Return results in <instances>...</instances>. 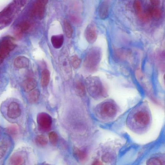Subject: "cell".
<instances>
[{"instance_id":"6da1fadb","label":"cell","mask_w":165,"mask_h":165,"mask_svg":"<svg viewBox=\"0 0 165 165\" xmlns=\"http://www.w3.org/2000/svg\"><path fill=\"white\" fill-rule=\"evenodd\" d=\"M85 83L87 90L92 98H99L104 96V89L101 81L98 77L89 76L86 78Z\"/></svg>"},{"instance_id":"7a4b0ae2","label":"cell","mask_w":165,"mask_h":165,"mask_svg":"<svg viewBox=\"0 0 165 165\" xmlns=\"http://www.w3.org/2000/svg\"><path fill=\"white\" fill-rule=\"evenodd\" d=\"M102 56L101 49L98 47H93L87 54L84 60L85 68L89 72H94L97 70Z\"/></svg>"},{"instance_id":"3957f363","label":"cell","mask_w":165,"mask_h":165,"mask_svg":"<svg viewBox=\"0 0 165 165\" xmlns=\"http://www.w3.org/2000/svg\"><path fill=\"white\" fill-rule=\"evenodd\" d=\"M135 123L140 129H145L150 125L151 122V116L149 112L143 107L137 111L133 116Z\"/></svg>"},{"instance_id":"277c9868","label":"cell","mask_w":165,"mask_h":165,"mask_svg":"<svg viewBox=\"0 0 165 165\" xmlns=\"http://www.w3.org/2000/svg\"><path fill=\"white\" fill-rule=\"evenodd\" d=\"M15 39L10 36L3 38L0 44V61L2 63L10 52L15 48Z\"/></svg>"},{"instance_id":"5b68a950","label":"cell","mask_w":165,"mask_h":165,"mask_svg":"<svg viewBox=\"0 0 165 165\" xmlns=\"http://www.w3.org/2000/svg\"><path fill=\"white\" fill-rule=\"evenodd\" d=\"M59 65L62 76L66 81L69 80L72 75V69L67 55L62 54L59 57Z\"/></svg>"},{"instance_id":"8992f818","label":"cell","mask_w":165,"mask_h":165,"mask_svg":"<svg viewBox=\"0 0 165 165\" xmlns=\"http://www.w3.org/2000/svg\"><path fill=\"white\" fill-rule=\"evenodd\" d=\"M100 115L106 119H111L116 115L117 109L115 104L112 102L108 101L101 104L98 108Z\"/></svg>"},{"instance_id":"52a82bcc","label":"cell","mask_w":165,"mask_h":165,"mask_svg":"<svg viewBox=\"0 0 165 165\" xmlns=\"http://www.w3.org/2000/svg\"><path fill=\"white\" fill-rule=\"evenodd\" d=\"M37 122L40 128L44 131H47L49 130L51 127L52 119L49 114L42 113L38 114Z\"/></svg>"},{"instance_id":"ba28073f","label":"cell","mask_w":165,"mask_h":165,"mask_svg":"<svg viewBox=\"0 0 165 165\" xmlns=\"http://www.w3.org/2000/svg\"><path fill=\"white\" fill-rule=\"evenodd\" d=\"M48 2V0H38L33 6L31 15H38L40 19H42L44 15L45 6Z\"/></svg>"},{"instance_id":"9c48e42d","label":"cell","mask_w":165,"mask_h":165,"mask_svg":"<svg viewBox=\"0 0 165 165\" xmlns=\"http://www.w3.org/2000/svg\"><path fill=\"white\" fill-rule=\"evenodd\" d=\"M86 39L90 44H93L97 39V32L95 25L93 23H90L87 27L85 32Z\"/></svg>"},{"instance_id":"30bf717a","label":"cell","mask_w":165,"mask_h":165,"mask_svg":"<svg viewBox=\"0 0 165 165\" xmlns=\"http://www.w3.org/2000/svg\"><path fill=\"white\" fill-rule=\"evenodd\" d=\"M110 4L107 0H103L100 3L98 8V15L101 19H107L109 15Z\"/></svg>"},{"instance_id":"8fae6325","label":"cell","mask_w":165,"mask_h":165,"mask_svg":"<svg viewBox=\"0 0 165 165\" xmlns=\"http://www.w3.org/2000/svg\"><path fill=\"white\" fill-rule=\"evenodd\" d=\"M21 111L19 104L16 102H12L9 105L7 114L11 119H15L21 114Z\"/></svg>"},{"instance_id":"7c38bea8","label":"cell","mask_w":165,"mask_h":165,"mask_svg":"<svg viewBox=\"0 0 165 165\" xmlns=\"http://www.w3.org/2000/svg\"><path fill=\"white\" fill-rule=\"evenodd\" d=\"M75 87L76 92L78 96L80 97L85 96L86 93V88L81 77H79L76 79Z\"/></svg>"},{"instance_id":"4fadbf2b","label":"cell","mask_w":165,"mask_h":165,"mask_svg":"<svg viewBox=\"0 0 165 165\" xmlns=\"http://www.w3.org/2000/svg\"><path fill=\"white\" fill-rule=\"evenodd\" d=\"M29 61L27 57L22 56L17 57L14 62L15 66L17 68L21 69L29 67Z\"/></svg>"},{"instance_id":"5bb4252c","label":"cell","mask_w":165,"mask_h":165,"mask_svg":"<svg viewBox=\"0 0 165 165\" xmlns=\"http://www.w3.org/2000/svg\"><path fill=\"white\" fill-rule=\"evenodd\" d=\"M37 86V82L36 80L30 78L24 82L23 87L24 89L27 92H30L34 90Z\"/></svg>"},{"instance_id":"9a60e30c","label":"cell","mask_w":165,"mask_h":165,"mask_svg":"<svg viewBox=\"0 0 165 165\" xmlns=\"http://www.w3.org/2000/svg\"><path fill=\"white\" fill-rule=\"evenodd\" d=\"M64 42V37L63 35H54L51 38V42L54 48L59 49L62 46Z\"/></svg>"},{"instance_id":"2e32d148","label":"cell","mask_w":165,"mask_h":165,"mask_svg":"<svg viewBox=\"0 0 165 165\" xmlns=\"http://www.w3.org/2000/svg\"><path fill=\"white\" fill-rule=\"evenodd\" d=\"M40 96V92L38 89L34 90L29 93L28 97V101L30 104L36 103Z\"/></svg>"},{"instance_id":"e0dca14e","label":"cell","mask_w":165,"mask_h":165,"mask_svg":"<svg viewBox=\"0 0 165 165\" xmlns=\"http://www.w3.org/2000/svg\"><path fill=\"white\" fill-rule=\"evenodd\" d=\"M50 78L49 71L46 69L43 71L41 75V83L43 87H46L49 84Z\"/></svg>"},{"instance_id":"ac0fdd59","label":"cell","mask_w":165,"mask_h":165,"mask_svg":"<svg viewBox=\"0 0 165 165\" xmlns=\"http://www.w3.org/2000/svg\"><path fill=\"white\" fill-rule=\"evenodd\" d=\"M74 153L75 157L80 161H84L87 159V155L84 150L76 148L74 150Z\"/></svg>"},{"instance_id":"d6986e66","label":"cell","mask_w":165,"mask_h":165,"mask_svg":"<svg viewBox=\"0 0 165 165\" xmlns=\"http://www.w3.org/2000/svg\"><path fill=\"white\" fill-rule=\"evenodd\" d=\"M64 25L65 32L67 37L69 38H72L73 33V30L71 25L67 20H65Z\"/></svg>"},{"instance_id":"ffe728a7","label":"cell","mask_w":165,"mask_h":165,"mask_svg":"<svg viewBox=\"0 0 165 165\" xmlns=\"http://www.w3.org/2000/svg\"><path fill=\"white\" fill-rule=\"evenodd\" d=\"M30 27V24L29 22L24 21L21 23L16 29L23 33L28 30Z\"/></svg>"},{"instance_id":"44dd1931","label":"cell","mask_w":165,"mask_h":165,"mask_svg":"<svg viewBox=\"0 0 165 165\" xmlns=\"http://www.w3.org/2000/svg\"><path fill=\"white\" fill-rule=\"evenodd\" d=\"M36 141L39 145L42 146H46L48 142V138L43 135L38 136L36 138Z\"/></svg>"},{"instance_id":"7402d4cb","label":"cell","mask_w":165,"mask_h":165,"mask_svg":"<svg viewBox=\"0 0 165 165\" xmlns=\"http://www.w3.org/2000/svg\"><path fill=\"white\" fill-rule=\"evenodd\" d=\"M24 162L23 158L19 156H16L12 158L10 162L13 165H22Z\"/></svg>"},{"instance_id":"603a6c76","label":"cell","mask_w":165,"mask_h":165,"mask_svg":"<svg viewBox=\"0 0 165 165\" xmlns=\"http://www.w3.org/2000/svg\"><path fill=\"white\" fill-rule=\"evenodd\" d=\"M133 7L136 13L138 16L142 13V7L139 0H135L134 2Z\"/></svg>"},{"instance_id":"cb8c5ba5","label":"cell","mask_w":165,"mask_h":165,"mask_svg":"<svg viewBox=\"0 0 165 165\" xmlns=\"http://www.w3.org/2000/svg\"><path fill=\"white\" fill-rule=\"evenodd\" d=\"M49 136L51 144L54 145H56L58 140L57 134L54 132H51L49 134Z\"/></svg>"},{"instance_id":"d4e9b609","label":"cell","mask_w":165,"mask_h":165,"mask_svg":"<svg viewBox=\"0 0 165 165\" xmlns=\"http://www.w3.org/2000/svg\"><path fill=\"white\" fill-rule=\"evenodd\" d=\"M81 63L80 59L77 56H73L72 59V64L75 69L78 68L80 66Z\"/></svg>"},{"instance_id":"484cf974","label":"cell","mask_w":165,"mask_h":165,"mask_svg":"<svg viewBox=\"0 0 165 165\" xmlns=\"http://www.w3.org/2000/svg\"><path fill=\"white\" fill-rule=\"evenodd\" d=\"M151 12L152 17L156 19L159 18L161 15V12L160 10L157 8H152Z\"/></svg>"},{"instance_id":"4316f807","label":"cell","mask_w":165,"mask_h":165,"mask_svg":"<svg viewBox=\"0 0 165 165\" xmlns=\"http://www.w3.org/2000/svg\"><path fill=\"white\" fill-rule=\"evenodd\" d=\"M150 2L152 5L157 7L160 4V0H150Z\"/></svg>"},{"instance_id":"83f0119b","label":"cell","mask_w":165,"mask_h":165,"mask_svg":"<svg viewBox=\"0 0 165 165\" xmlns=\"http://www.w3.org/2000/svg\"><path fill=\"white\" fill-rule=\"evenodd\" d=\"M163 79H164V81L165 82V74H164L163 76Z\"/></svg>"}]
</instances>
